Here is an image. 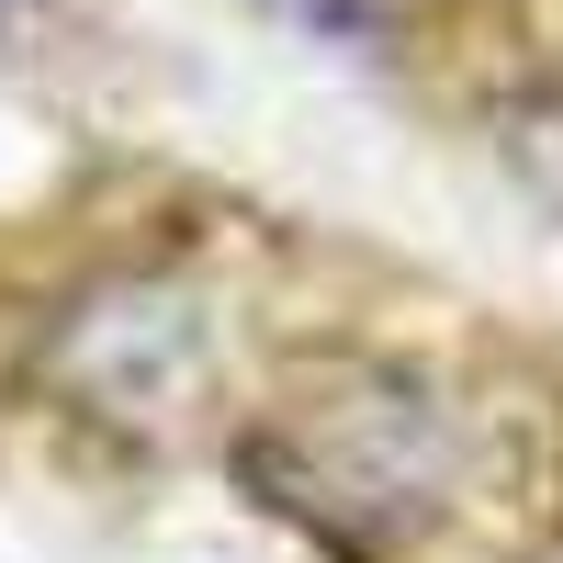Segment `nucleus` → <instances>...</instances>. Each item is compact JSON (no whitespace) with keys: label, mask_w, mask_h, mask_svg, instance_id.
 Listing matches in <instances>:
<instances>
[{"label":"nucleus","mask_w":563,"mask_h":563,"mask_svg":"<svg viewBox=\"0 0 563 563\" xmlns=\"http://www.w3.org/2000/svg\"><path fill=\"white\" fill-rule=\"evenodd\" d=\"M530 474H541L530 406H507L451 361H395V350L294 372L238 440V485L339 563H406L519 507Z\"/></svg>","instance_id":"1"},{"label":"nucleus","mask_w":563,"mask_h":563,"mask_svg":"<svg viewBox=\"0 0 563 563\" xmlns=\"http://www.w3.org/2000/svg\"><path fill=\"white\" fill-rule=\"evenodd\" d=\"M45 384H57L79 417H158L203 384V305L169 294V282H102L57 316L45 339Z\"/></svg>","instance_id":"2"}]
</instances>
